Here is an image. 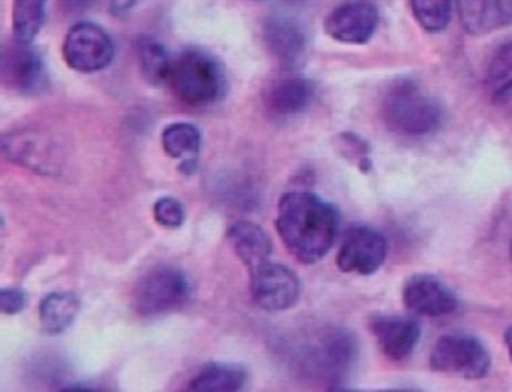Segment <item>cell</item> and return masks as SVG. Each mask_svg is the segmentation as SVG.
<instances>
[{
	"label": "cell",
	"instance_id": "obj_1",
	"mask_svg": "<svg viewBox=\"0 0 512 392\" xmlns=\"http://www.w3.org/2000/svg\"><path fill=\"white\" fill-rule=\"evenodd\" d=\"M275 227L298 262L314 265L334 247L340 214L332 203L316 194L292 191L278 202Z\"/></svg>",
	"mask_w": 512,
	"mask_h": 392
},
{
	"label": "cell",
	"instance_id": "obj_2",
	"mask_svg": "<svg viewBox=\"0 0 512 392\" xmlns=\"http://www.w3.org/2000/svg\"><path fill=\"white\" fill-rule=\"evenodd\" d=\"M382 118L391 133L406 139H424L440 130L445 112L439 101L415 80L400 79L389 86L383 97Z\"/></svg>",
	"mask_w": 512,
	"mask_h": 392
},
{
	"label": "cell",
	"instance_id": "obj_3",
	"mask_svg": "<svg viewBox=\"0 0 512 392\" xmlns=\"http://www.w3.org/2000/svg\"><path fill=\"white\" fill-rule=\"evenodd\" d=\"M167 85L179 101L191 107L217 103L227 88L220 62L203 50H185L178 56Z\"/></svg>",
	"mask_w": 512,
	"mask_h": 392
},
{
	"label": "cell",
	"instance_id": "obj_4",
	"mask_svg": "<svg viewBox=\"0 0 512 392\" xmlns=\"http://www.w3.org/2000/svg\"><path fill=\"white\" fill-rule=\"evenodd\" d=\"M358 356L356 335L346 328H332L320 332L307 349L302 350L301 364L310 376L328 388L340 389L346 385Z\"/></svg>",
	"mask_w": 512,
	"mask_h": 392
},
{
	"label": "cell",
	"instance_id": "obj_5",
	"mask_svg": "<svg viewBox=\"0 0 512 392\" xmlns=\"http://www.w3.org/2000/svg\"><path fill=\"white\" fill-rule=\"evenodd\" d=\"M428 364L434 373L481 380L490 374L493 359L484 341L475 335L452 332L434 343Z\"/></svg>",
	"mask_w": 512,
	"mask_h": 392
},
{
	"label": "cell",
	"instance_id": "obj_6",
	"mask_svg": "<svg viewBox=\"0 0 512 392\" xmlns=\"http://www.w3.org/2000/svg\"><path fill=\"white\" fill-rule=\"evenodd\" d=\"M191 298V283L175 266L149 269L134 290V307L140 316L157 317L184 307Z\"/></svg>",
	"mask_w": 512,
	"mask_h": 392
},
{
	"label": "cell",
	"instance_id": "obj_7",
	"mask_svg": "<svg viewBox=\"0 0 512 392\" xmlns=\"http://www.w3.org/2000/svg\"><path fill=\"white\" fill-rule=\"evenodd\" d=\"M62 55L71 70L97 73L106 70L115 58V44L101 26L77 23L68 31Z\"/></svg>",
	"mask_w": 512,
	"mask_h": 392
},
{
	"label": "cell",
	"instance_id": "obj_8",
	"mask_svg": "<svg viewBox=\"0 0 512 392\" xmlns=\"http://www.w3.org/2000/svg\"><path fill=\"white\" fill-rule=\"evenodd\" d=\"M250 292L262 310L277 313L295 307L301 296V281L292 269L266 260L250 269Z\"/></svg>",
	"mask_w": 512,
	"mask_h": 392
},
{
	"label": "cell",
	"instance_id": "obj_9",
	"mask_svg": "<svg viewBox=\"0 0 512 392\" xmlns=\"http://www.w3.org/2000/svg\"><path fill=\"white\" fill-rule=\"evenodd\" d=\"M388 257V241L385 235L374 227H350L344 233L343 242L337 254V266L346 274L370 277L376 274Z\"/></svg>",
	"mask_w": 512,
	"mask_h": 392
},
{
	"label": "cell",
	"instance_id": "obj_10",
	"mask_svg": "<svg viewBox=\"0 0 512 392\" xmlns=\"http://www.w3.org/2000/svg\"><path fill=\"white\" fill-rule=\"evenodd\" d=\"M401 298L410 313L433 319L451 316L460 308L457 293L445 281L431 274L412 275L404 283Z\"/></svg>",
	"mask_w": 512,
	"mask_h": 392
},
{
	"label": "cell",
	"instance_id": "obj_11",
	"mask_svg": "<svg viewBox=\"0 0 512 392\" xmlns=\"http://www.w3.org/2000/svg\"><path fill=\"white\" fill-rule=\"evenodd\" d=\"M368 328L386 359L404 362L421 341V326L413 317L377 313L368 319Z\"/></svg>",
	"mask_w": 512,
	"mask_h": 392
},
{
	"label": "cell",
	"instance_id": "obj_12",
	"mask_svg": "<svg viewBox=\"0 0 512 392\" xmlns=\"http://www.w3.org/2000/svg\"><path fill=\"white\" fill-rule=\"evenodd\" d=\"M379 11L370 2H349L335 8L325 20V32L332 40L362 46L376 34Z\"/></svg>",
	"mask_w": 512,
	"mask_h": 392
},
{
	"label": "cell",
	"instance_id": "obj_13",
	"mask_svg": "<svg viewBox=\"0 0 512 392\" xmlns=\"http://www.w3.org/2000/svg\"><path fill=\"white\" fill-rule=\"evenodd\" d=\"M2 76L8 88L29 97L43 94L49 86V76L41 56L29 44L17 41L11 49L5 50Z\"/></svg>",
	"mask_w": 512,
	"mask_h": 392
},
{
	"label": "cell",
	"instance_id": "obj_14",
	"mask_svg": "<svg viewBox=\"0 0 512 392\" xmlns=\"http://www.w3.org/2000/svg\"><path fill=\"white\" fill-rule=\"evenodd\" d=\"M316 98V85L304 77L278 79L265 92V107L275 118L287 119L310 109Z\"/></svg>",
	"mask_w": 512,
	"mask_h": 392
},
{
	"label": "cell",
	"instance_id": "obj_15",
	"mask_svg": "<svg viewBox=\"0 0 512 392\" xmlns=\"http://www.w3.org/2000/svg\"><path fill=\"white\" fill-rule=\"evenodd\" d=\"M461 26L481 37L512 23V0H457Z\"/></svg>",
	"mask_w": 512,
	"mask_h": 392
},
{
	"label": "cell",
	"instance_id": "obj_16",
	"mask_svg": "<svg viewBox=\"0 0 512 392\" xmlns=\"http://www.w3.org/2000/svg\"><path fill=\"white\" fill-rule=\"evenodd\" d=\"M263 38L269 53L283 70H295L304 58L307 47L304 32L290 20L269 19L263 28Z\"/></svg>",
	"mask_w": 512,
	"mask_h": 392
},
{
	"label": "cell",
	"instance_id": "obj_17",
	"mask_svg": "<svg viewBox=\"0 0 512 392\" xmlns=\"http://www.w3.org/2000/svg\"><path fill=\"white\" fill-rule=\"evenodd\" d=\"M5 154L10 160L35 172H52L55 169V152L50 142L35 133H20L5 137Z\"/></svg>",
	"mask_w": 512,
	"mask_h": 392
},
{
	"label": "cell",
	"instance_id": "obj_18",
	"mask_svg": "<svg viewBox=\"0 0 512 392\" xmlns=\"http://www.w3.org/2000/svg\"><path fill=\"white\" fill-rule=\"evenodd\" d=\"M236 256L247 266L248 271L269 260L272 242L262 227L251 221H238L227 233Z\"/></svg>",
	"mask_w": 512,
	"mask_h": 392
},
{
	"label": "cell",
	"instance_id": "obj_19",
	"mask_svg": "<svg viewBox=\"0 0 512 392\" xmlns=\"http://www.w3.org/2000/svg\"><path fill=\"white\" fill-rule=\"evenodd\" d=\"M248 374L241 365L212 362L205 365L188 383L193 392H236L247 385Z\"/></svg>",
	"mask_w": 512,
	"mask_h": 392
},
{
	"label": "cell",
	"instance_id": "obj_20",
	"mask_svg": "<svg viewBox=\"0 0 512 392\" xmlns=\"http://www.w3.org/2000/svg\"><path fill=\"white\" fill-rule=\"evenodd\" d=\"M80 313V301L74 293L53 292L41 301L40 323L44 334L59 335L67 331Z\"/></svg>",
	"mask_w": 512,
	"mask_h": 392
},
{
	"label": "cell",
	"instance_id": "obj_21",
	"mask_svg": "<svg viewBox=\"0 0 512 392\" xmlns=\"http://www.w3.org/2000/svg\"><path fill=\"white\" fill-rule=\"evenodd\" d=\"M164 152L173 160H181V170H193L202 146V134L194 125L176 122L164 130L161 137Z\"/></svg>",
	"mask_w": 512,
	"mask_h": 392
},
{
	"label": "cell",
	"instance_id": "obj_22",
	"mask_svg": "<svg viewBox=\"0 0 512 392\" xmlns=\"http://www.w3.org/2000/svg\"><path fill=\"white\" fill-rule=\"evenodd\" d=\"M137 61L146 82L154 86L167 85L173 61L166 47L152 37L139 38L136 44Z\"/></svg>",
	"mask_w": 512,
	"mask_h": 392
},
{
	"label": "cell",
	"instance_id": "obj_23",
	"mask_svg": "<svg viewBox=\"0 0 512 392\" xmlns=\"http://www.w3.org/2000/svg\"><path fill=\"white\" fill-rule=\"evenodd\" d=\"M47 0H14L13 31L17 43L31 44L44 23Z\"/></svg>",
	"mask_w": 512,
	"mask_h": 392
},
{
	"label": "cell",
	"instance_id": "obj_24",
	"mask_svg": "<svg viewBox=\"0 0 512 392\" xmlns=\"http://www.w3.org/2000/svg\"><path fill=\"white\" fill-rule=\"evenodd\" d=\"M485 85L494 103L502 104L503 98L512 88V43L503 44L497 49L488 65Z\"/></svg>",
	"mask_w": 512,
	"mask_h": 392
},
{
	"label": "cell",
	"instance_id": "obj_25",
	"mask_svg": "<svg viewBox=\"0 0 512 392\" xmlns=\"http://www.w3.org/2000/svg\"><path fill=\"white\" fill-rule=\"evenodd\" d=\"M413 17L430 34L445 31L452 17V0H410Z\"/></svg>",
	"mask_w": 512,
	"mask_h": 392
},
{
	"label": "cell",
	"instance_id": "obj_26",
	"mask_svg": "<svg viewBox=\"0 0 512 392\" xmlns=\"http://www.w3.org/2000/svg\"><path fill=\"white\" fill-rule=\"evenodd\" d=\"M338 149L346 160L352 161L362 173H370L373 163L370 158V146L361 137L353 133H343L338 137Z\"/></svg>",
	"mask_w": 512,
	"mask_h": 392
},
{
	"label": "cell",
	"instance_id": "obj_27",
	"mask_svg": "<svg viewBox=\"0 0 512 392\" xmlns=\"http://www.w3.org/2000/svg\"><path fill=\"white\" fill-rule=\"evenodd\" d=\"M154 217L166 229H179L185 221V208L175 197H161L154 205Z\"/></svg>",
	"mask_w": 512,
	"mask_h": 392
},
{
	"label": "cell",
	"instance_id": "obj_28",
	"mask_svg": "<svg viewBox=\"0 0 512 392\" xmlns=\"http://www.w3.org/2000/svg\"><path fill=\"white\" fill-rule=\"evenodd\" d=\"M28 305V295L16 287H4L0 290V307L7 316L22 313Z\"/></svg>",
	"mask_w": 512,
	"mask_h": 392
},
{
	"label": "cell",
	"instance_id": "obj_29",
	"mask_svg": "<svg viewBox=\"0 0 512 392\" xmlns=\"http://www.w3.org/2000/svg\"><path fill=\"white\" fill-rule=\"evenodd\" d=\"M97 0H61V8L67 14H80L88 11Z\"/></svg>",
	"mask_w": 512,
	"mask_h": 392
},
{
	"label": "cell",
	"instance_id": "obj_30",
	"mask_svg": "<svg viewBox=\"0 0 512 392\" xmlns=\"http://www.w3.org/2000/svg\"><path fill=\"white\" fill-rule=\"evenodd\" d=\"M110 2V11L116 16L119 14L127 13L130 11L134 5L139 4L140 0H109Z\"/></svg>",
	"mask_w": 512,
	"mask_h": 392
},
{
	"label": "cell",
	"instance_id": "obj_31",
	"mask_svg": "<svg viewBox=\"0 0 512 392\" xmlns=\"http://www.w3.org/2000/svg\"><path fill=\"white\" fill-rule=\"evenodd\" d=\"M503 340H505L506 350H508V356L512 362V325L506 329L505 337H503Z\"/></svg>",
	"mask_w": 512,
	"mask_h": 392
},
{
	"label": "cell",
	"instance_id": "obj_32",
	"mask_svg": "<svg viewBox=\"0 0 512 392\" xmlns=\"http://www.w3.org/2000/svg\"><path fill=\"white\" fill-rule=\"evenodd\" d=\"M506 104H512V88L509 89L508 94H506V97L503 98L502 104H500V106H506Z\"/></svg>",
	"mask_w": 512,
	"mask_h": 392
},
{
	"label": "cell",
	"instance_id": "obj_33",
	"mask_svg": "<svg viewBox=\"0 0 512 392\" xmlns=\"http://www.w3.org/2000/svg\"><path fill=\"white\" fill-rule=\"evenodd\" d=\"M508 250H509V257H511V260H512V236H511V239H509Z\"/></svg>",
	"mask_w": 512,
	"mask_h": 392
}]
</instances>
